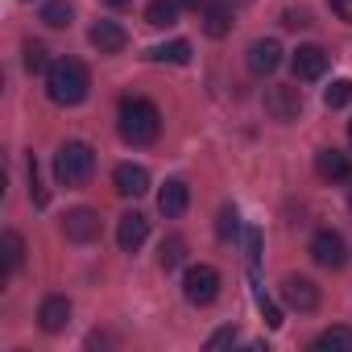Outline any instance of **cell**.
Segmentation results:
<instances>
[{"label":"cell","instance_id":"16","mask_svg":"<svg viewBox=\"0 0 352 352\" xmlns=\"http://www.w3.org/2000/svg\"><path fill=\"white\" fill-rule=\"evenodd\" d=\"M87 42H91L100 54H120V50L129 46V34H124V25H116V21H96L91 34H87Z\"/></svg>","mask_w":352,"mask_h":352},{"label":"cell","instance_id":"25","mask_svg":"<svg viewBox=\"0 0 352 352\" xmlns=\"http://www.w3.org/2000/svg\"><path fill=\"white\" fill-rule=\"evenodd\" d=\"M323 104H327V108H344V104H352V79H336V83L323 91Z\"/></svg>","mask_w":352,"mask_h":352},{"label":"cell","instance_id":"3","mask_svg":"<svg viewBox=\"0 0 352 352\" xmlns=\"http://www.w3.org/2000/svg\"><path fill=\"white\" fill-rule=\"evenodd\" d=\"M91 174H96V149L87 141L58 145V153H54V179L63 187H83V183H91Z\"/></svg>","mask_w":352,"mask_h":352},{"label":"cell","instance_id":"27","mask_svg":"<svg viewBox=\"0 0 352 352\" xmlns=\"http://www.w3.org/2000/svg\"><path fill=\"white\" fill-rule=\"evenodd\" d=\"M25 170H30V199H34L38 208H46V204H50V191L42 187V174H38V157H30V166H25Z\"/></svg>","mask_w":352,"mask_h":352},{"label":"cell","instance_id":"32","mask_svg":"<svg viewBox=\"0 0 352 352\" xmlns=\"http://www.w3.org/2000/svg\"><path fill=\"white\" fill-rule=\"evenodd\" d=\"M183 9H195V13H204V9H208V0H183Z\"/></svg>","mask_w":352,"mask_h":352},{"label":"cell","instance_id":"7","mask_svg":"<svg viewBox=\"0 0 352 352\" xmlns=\"http://www.w3.org/2000/svg\"><path fill=\"white\" fill-rule=\"evenodd\" d=\"M63 236H67L71 245H91V241H100V212H91V208L67 212V216H63Z\"/></svg>","mask_w":352,"mask_h":352},{"label":"cell","instance_id":"24","mask_svg":"<svg viewBox=\"0 0 352 352\" xmlns=\"http://www.w3.org/2000/svg\"><path fill=\"white\" fill-rule=\"evenodd\" d=\"M149 58H157V63H179V67H183V63H191V42H183V38H179V42L153 46V50H149Z\"/></svg>","mask_w":352,"mask_h":352},{"label":"cell","instance_id":"11","mask_svg":"<svg viewBox=\"0 0 352 352\" xmlns=\"http://www.w3.org/2000/svg\"><path fill=\"white\" fill-rule=\"evenodd\" d=\"M245 63H249V71H253L257 79H265V75H274V71L282 67V46H278L274 38H257V42L249 46Z\"/></svg>","mask_w":352,"mask_h":352},{"label":"cell","instance_id":"14","mask_svg":"<svg viewBox=\"0 0 352 352\" xmlns=\"http://www.w3.org/2000/svg\"><path fill=\"white\" fill-rule=\"evenodd\" d=\"M67 323H71V298L67 294H46L42 307H38V327L50 331V336H58Z\"/></svg>","mask_w":352,"mask_h":352},{"label":"cell","instance_id":"29","mask_svg":"<svg viewBox=\"0 0 352 352\" xmlns=\"http://www.w3.org/2000/svg\"><path fill=\"white\" fill-rule=\"evenodd\" d=\"M245 253H249V270H257V261H261V232L257 228H245Z\"/></svg>","mask_w":352,"mask_h":352},{"label":"cell","instance_id":"28","mask_svg":"<svg viewBox=\"0 0 352 352\" xmlns=\"http://www.w3.org/2000/svg\"><path fill=\"white\" fill-rule=\"evenodd\" d=\"M257 311H261V319H265V327H282V311H278V302L274 298H265V290H257Z\"/></svg>","mask_w":352,"mask_h":352},{"label":"cell","instance_id":"23","mask_svg":"<svg viewBox=\"0 0 352 352\" xmlns=\"http://www.w3.org/2000/svg\"><path fill=\"white\" fill-rule=\"evenodd\" d=\"M21 54H25L21 63H25V71H30V75H46V71L54 67V63H50V50H46L42 42H25V46H21Z\"/></svg>","mask_w":352,"mask_h":352},{"label":"cell","instance_id":"8","mask_svg":"<svg viewBox=\"0 0 352 352\" xmlns=\"http://www.w3.org/2000/svg\"><path fill=\"white\" fill-rule=\"evenodd\" d=\"M282 302L290 307V311H315L319 307V286L311 282V278H302V274H290V278H282Z\"/></svg>","mask_w":352,"mask_h":352},{"label":"cell","instance_id":"34","mask_svg":"<svg viewBox=\"0 0 352 352\" xmlns=\"http://www.w3.org/2000/svg\"><path fill=\"white\" fill-rule=\"evenodd\" d=\"M224 5H232V9H241V5H249V0H224Z\"/></svg>","mask_w":352,"mask_h":352},{"label":"cell","instance_id":"36","mask_svg":"<svg viewBox=\"0 0 352 352\" xmlns=\"http://www.w3.org/2000/svg\"><path fill=\"white\" fill-rule=\"evenodd\" d=\"M348 137H352V120H348Z\"/></svg>","mask_w":352,"mask_h":352},{"label":"cell","instance_id":"31","mask_svg":"<svg viewBox=\"0 0 352 352\" xmlns=\"http://www.w3.org/2000/svg\"><path fill=\"white\" fill-rule=\"evenodd\" d=\"M282 25H286V30H302V25H311V13H307V9H286V13H282Z\"/></svg>","mask_w":352,"mask_h":352},{"label":"cell","instance_id":"6","mask_svg":"<svg viewBox=\"0 0 352 352\" xmlns=\"http://www.w3.org/2000/svg\"><path fill=\"white\" fill-rule=\"evenodd\" d=\"M265 112H270L274 120H282V124L298 120V112H302V87H290V83L265 87Z\"/></svg>","mask_w":352,"mask_h":352},{"label":"cell","instance_id":"22","mask_svg":"<svg viewBox=\"0 0 352 352\" xmlns=\"http://www.w3.org/2000/svg\"><path fill=\"white\" fill-rule=\"evenodd\" d=\"M71 17H75L71 0H46V5H42V25H50V30H67Z\"/></svg>","mask_w":352,"mask_h":352},{"label":"cell","instance_id":"20","mask_svg":"<svg viewBox=\"0 0 352 352\" xmlns=\"http://www.w3.org/2000/svg\"><path fill=\"white\" fill-rule=\"evenodd\" d=\"M311 348L315 352H352V327H327V331H319L315 340H311Z\"/></svg>","mask_w":352,"mask_h":352},{"label":"cell","instance_id":"17","mask_svg":"<svg viewBox=\"0 0 352 352\" xmlns=\"http://www.w3.org/2000/svg\"><path fill=\"white\" fill-rule=\"evenodd\" d=\"M232 25H236V9L224 5V0H216V5L204 9V34H208V38H228Z\"/></svg>","mask_w":352,"mask_h":352},{"label":"cell","instance_id":"12","mask_svg":"<svg viewBox=\"0 0 352 352\" xmlns=\"http://www.w3.org/2000/svg\"><path fill=\"white\" fill-rule=\"evenodd\" d=\"M290 67H294V79L298 83H315L327 71V50L323 46H298L294 58H290Z\"/></svg>","mask_w":352,"mask_h":352},{"label":"cell","instance_id":"30","mask_svg":"<svg viewBox=\"0 0 352 352\" xmlns=\"http://www.w3.org/2000/svg\"><path fill=\"white\" fill-rule=\"evenodd\" d=\"M236 340H241V331H236V327H220L216 336H208V344H204V348H208V352H216V348H228V344H236Z\"/></svg>","mask_w":352,"mask_h":352},{"label":"cell","instance_id":"1","mask_svg":"<svg viewBox=\"0 0 352 352\" xmlns=\"http://www.w3.org/2000/svg\"><path fill=\"white\" fill-rule=\"evenodd\" d=\"M116 129L129 145H153L157 133H162V112L145 96H124L120 112H116Z\"/></svg>","mask_w":352,"mask_h":352},{"label":"cell","instance_id":"21","mask_svg":"<svg viewBox=\"0 0 352 352\" xmlns=\"http://www.w3.org/2000/svg\"><path fill=\"white\" fill-rule=\"evenodd\" d=\"M183 261H187V241L174 232V236H166V241H162V249H157V265L170 274V270H179Z\"/></svg>","mask_w":352,"mask_h":352},{"label":"cell","instance_id":"5","mask_svg":"<svg viewBox=\"0 0 352 352\" xmlns=\"http://www.w3.org/2000/svg\"><path fill=\"white\" fill-rule=\"evenodd\" d=\"M311 261L315 265H323V270H340L344 261H348V245H344V236L336 232V228H319L315 236H311Z\"/></svg>","mask_w":352,"mask_h":352},{"label":"cell","instance_id":"26","mask_svg":"<svg viewBox=\"0 0 352 352\" xmlns=\"http://www.w3.org/2000/svg\"><path fill=\"white\" fill-rule=\"evenodd\" d=\"M241 232V216H236V208L228 204V208H220V224H216V236L220 241H232Z\"/></svg>","mask_w":352,"mask_h":352},{"label":"cell","instance_id":"19","mask_svg":"<svg viewBox=\"0 0 352 352\" xmlns=\"http://www.w3.org/2000/svg\"><path fill=\"white\" fill-rule=\"evenodd\" d=\"M179 9H183V0H149L145 5V25L170 30L174 21H179Z\"/></svg>","mask_w":352,"mask_h":352},{"label":"cell","instance_id":"10","mask_svg":"<svg viewBox=\"0 0 352 352\" xmlns=\"http://www.w3.org/2000/svg\"><path fill=\"white\" fill-rule=\"evenodd\" d=\"M315 174H319L323 183H344V179H352V157L344 149L327 145V149L315 153Z\"/></svg>","mask_w":352,"mask_h":352},{"label":"cell","instance_id":"9","mask_svg":"<svg viewBox=\"0 0 352 352\" xmlns=\"http://www.w3.org/2000/svg\"><path fill=\"white\" fill-rule=\"evenodd\" d=\"M112 187H116V195H124V199H141V195L149 191V170L137 166V162H120V166L112 170Z\"/></svg>","mask_w":352,"mask_h":352},{"label":"cell","instance_id":"13","mask_svg":"<svg viewBox=\"0 0 352 352\" xmlns=\"http://www.w3.org/2000/svg\"><path fill=\"white\" fill-rule=\"evenodd\" d=\"M145 236H149V220L141 212H124L116 220V245H120V253H137L145 245Z\"/></svg>","mask_w":352,"mask_h":352},{"label":"cell","instance_id":"18","mask_svg":"<svg viewBox=\"0 0 352 352\" xmlns=\"http://www.w3.org/2000/svg\"><path fill=\"white\" fill-rule=\"evenodd\" d=\"M21 261H25V241H21V232L9 228L0 236V278H13L21 270Z\"/></svg>","mask_w":352,"mask_h":352},{"label":"cell","instance_id":"33","mask_svg":"<svg viewBox=\"0 0 352 352\" xmlns=\"http://www.w3.org/2000/svg\"><path fill=\"white\" fill-rule=\"evenodd\" d=\"M108 5H112V9H124V5H133V0H108Z\"/></svg>","mask_w":352,"mask_h":352},{"label":"cell","instance_id":"15","mask_svg":"<svg viewBox=\"0 0 352 352\" xmlns=\"http://www.w3.org/2000/svg\"><path fill=\"white\" fill-rule=\"evenodd\" d=\"M187 204H191V187H187L183 179H170V183L157 191V212H162L166 220H179V216L187 212Z\"/></svg>","mask_w":352,"mask_h":352},{"label":"cell","instance_id":"2","mask_svg":"<svg viewBox=\"0 0 352 352\" xmlns=\"http://www.w3.org/2000/svg\"><path fill=\"white\" fill-rule=\"evenodd\" d=\"M91 91V71L79 63V58H58L50 71H46V96L63 108H75L83 104Z\"/></svg>","mask_w":352,"mask_h":352},{"label":"cell","instance_id":"35","mask_svg":"<svg viewBox=\"0 0 352 352\" xmlns=\"http://www.w3.org/2000/svg\"><path fill=\"white\" fill-rule=\"evenodd\" d=\"M348 212H352V187H348Z\"/></svg>","mask_w":352,"mask_h":352},{"label":"cell","instance_id":"4","mask_svg":"<svg viewBox=\"0 0 352 352\" xmlns=\"http://www.w3.org/2000/svg\"><path fill=\"white\" fill-rule=\"evenodd\" d=\"M183 294H187V302L191 307H208V302H216L220 298V270L216 265H191L187 274H183Z\"/></svg>","mask_w":352,"mask_h":352}]
</instances>
